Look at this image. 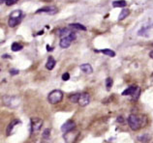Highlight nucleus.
<instances>
[{"mask_svg": "<svg viewBox=\"0 0 153 143\" xmlns=\"http://www.w3.org/2000/svg\"><path fill=\"white\" fill-rule=\"evenodd\" d=\"M128 124L133 130H138L140 127L143 126L142 117H140L138 115H135V114H131L130 116L128 117Z\"/></svg>", "mask_w": 153, "mask_h": 143, "instance_id": "f257e3e1", "label": "nucleus"}, {"mask_svg": "<svg viewBox=\"0 0 153 143\" xmlns=\"http://www.w3.org/2000/svg\"><path fill=\"white\" fill-rule=\"evenodd\" d=\"M63 97L64 95L61 90H53L48 96V101L51 105H55L61 102L63 100Z\"/></svg>", "mask_w": 153, "mask_h": 143, "instance_id": "f03ea898", "label": "nucleus"}, {"mask_svg": "<svg viewBox=\"0 0 153 143\" xmlns=\"http://www.w3.org/2000/svg\"><path fill=\"white\" fill-rule=\"evenodd\" d=\"M2 102L3 104L8 107H11V108H16V107L19 106L21 104V99L19 97H9V96H4L2 98Z\"/></svg>", "mask_w": 153, "mask_h": 143, "instance_id": "7ed1b4c3", "label": "nucleus"}, {"mask_svg": "<svg viewBox=\"0 0 153 143\" xmlns=\"http://www.w3.org/2000/svg\"><path fill=\"white\" fill-rule=\"evenodd\" d=\"M22 21V11H14L13 13L11 14L9 21H8V24L10 27H15L17 26L19 23H21Z\"/></svg>", "mask_w": 153, "mask_h": 143, "instance_id": "20e7f679", "label": "nucleus"}, {"mask_svg": "<svg viewBox=\"0 0 153 143\" xmlns=\"http://www.w3.org/2000/svg\"><path fill=\"white\" fill-rule=\"evenodd\" d=\"M43 124H44V122L41 118H38V117L31 118V133H37L38 132H40L43 127Z\"/></svg>", "mask_w": 153, "mask_h": 143, "instance_id": "39448f33", "label": "nucleus"}, {"mask_svg": "<svg viewBox=\"0 0 153 143\" xmlns=\"http://www.w3.org/2000/svg\"><path fill=\"white\" fill-rule=\"evenodd\" d=\"M79 130H71V132H68V133H64L63 138H64V140H65L66 143H75L76 138L79 137Z\"/></svg>", "mask_w": 153, "mask_h": 143, "instance_id": "423d86ee", "label": "nucleus"}, {"mask_svg": "<svg viewBox=\"0 0 153 143\" xmlns=\"http://www.w3.org/2000/svg\"><path fill=\"white\" fill-rule=\"evenodd\" d=\"M140 89L139 87H136V86H130L128 87L126 90H124L122 92L123 96H134L135 99L137 100L138 97L140 96Z\"/></svg>", "mask_w": 153, "mask_h": 143, "instance_id": "0eeeda50", "label": "nucleus"}, {"mask_svg": "<svg viewBox=\"0 0 153 143\" xmlns=\"http://www.w3.org/2000/svg\"><path fill=\"white\" fill-rule=\"evenodd\" d=\"M75 39H76V33L73 32L70 36H68V37H65V38H62L61 40H60L59 45L62 49H67V47H69L71 46L72 42H73Z\"/></svg>", "mask_w": 153, "mask_h": 143, "instance_id": "6e6552de", "label": "nucleus"}, {"mask_svg": "<svg viewBox=\"0 0 153 143\" xmlns=\"http://www.w3.org/2000/svg\"><path fill=\"white\" fill-rule=\"evenodd\" d=\"M57 12H58V10H57V8H56V7H54V6H47V7H44V8H41V9L37 10L36 13H37V14L47 13L49 15H55Z\"/></svg>", "mask_w": 153, "mask_h": 143, "instance_id": "1a4fd4ad", "label": "nucleus"}, {"mask_svg": "<svg viewBox=\"0 0 153 143\" xmlns=\"http://www.w3.org/2000/svg\"><path fill=\"white\" fill-rule=\"evenodd\" d=\"M75 127H76L75 122H74V121H72V120H69V121L65 122V123H64V124L62 125V127H61V130H62V132H63L64 133H65L71 132V130H75Z\"/></svg>", "mask_w": 153, "mask_h": 143, "instance_id": "9d476101", "label": "nucleus"}, {"mask_svg": "<svg viewBox=\"0 0 153 143\" xmlns=\"http://www.w3.org/2000/svg\"><path fill=\"white\" fill-rule=\"evenodd\" d=\"M89 102H90L89 95H88L87 93H82V94H80L79 100V102H78L80 106H86L88 104H89Z\"/></svg>", "mask_w": 153, "mask_h": 143, "instance_id": "9b49d317", "label": "nucleus"}, {"mask_svg": "<svg viewBox=\"0 0 153 143\" xmlns=\"http://www.w3.org/2000/svg\"><path fill=\"white\" fill-rule=\"evenodd\" d=\"M18 124H21V121L18 120V119H15V120H13L9 125H8L7 130H6V134H7V136H10V134L12 133V132H13L14 127L16 125H18Z\"/></svg>", "mask_w": 153, "mask_h": 143, "instance_id": "f8f14e48", "label": "nucleus"}, {"mask_svg": "<svg viewBox=\"0 0 153 143\" xmlns=\"http://www.w3.org/2000/svg\"><path fill=\"white\" fill-rule=\"evenodd\" d=\"M72 33H73V31L71 30V28H62L58 31V34L60 37H61V39L68 37V36H70Z\"/></svg>", "mask_w": 153, "mask_h": 143, "instance_id": "ddd939ff", "label": "nucleus"}, {"mask_svg": "<svg viewBox=\"0 0 153 143\" xmlns=\"http://www.w3.org/2000/svg\"><path fill=\"white\" fill-rule=\"evenodd\" d=\"M79 68L83 73H85V74H91L92 72H93V69H92L90 64H82L79 66Z\"/></svg>", "mask_w": 153, "mask_h": 143, "instance_id": "4468645a", "label": "nucleus"}, {"mask_svg": "<svg viewBox=\"0 0 153 143\" xmlns=\"http://www.w3.org/2000/svg\"><path fill=\"white\" fill-rule=\"evenodd\" d=\"M55 64H56V61L53 59V57H50V58H49V60H48V62H47V64H46V68H47L48 70L51 71L52 69L54 68Z\"/></svg>", "mask_w": 153, "mask_h": 143, "instance_id": "2eb2a0df", "label": "nucleus"}, {"mask_svg": "<svg viewBox=\"0 0 153 143\" xmlns=\"http://www.w3.org/2000/svg\"><path fill=\"white\" fill-rule=\"evenodd\" d=\"M150 139H151V136L148 133H144V134H142V136H138V140L143 143H147L148 141H150Z\"/></svg>", "mask_w": 153, "mask_h": 143, "instance_id": "dca6fc26", "label": "nucleus"}, {"mask_svg": "<svg viewBox=\"0 0 153 143\" xmlns=\"http://www.w3.org/2000/svg\"><path fill=\"white\" fill-rule=\"evenodd\" d=\"M127 5V3L125 0H117V1L112 2V6L115 8H123Z\"/></svg>", "mask_w": 153, "mask_h": 143, "instance_id": "f3484780", "label": "nucleus"}, {"mask_svg": "<svg viewBox=\"0 0 153 143\" xmlns=\"http://www.w3.org/2000/svg\"><path fill=\"white\" fill-rule=\"evenodd\" d=\"M129 14H130V11H129L128 9H123L121 12H120L119 14V17H118V21H123L124 18H126Z\"/></svg>", "mask_w": 153, "mask_h": 143, "instance_id": "a211bd4d", "label": "nucleus"}, {"mask_svg": "<svg viewBox=\"0 0 153 143\" xmlns=\"http://www.w3.org/2000/svg\"><path fill=\"white\" fill-rule=\"evenodd\" d=\"M70 28H75V29H78V30H83V31H86V27L82 25V24H79V23H71L69 24Z\"/></svg>", "mask_w": 153, "mask_h": 143, "instance_id": "6ab92c4d", "label": "nucleus"}, {"mask_svg": "<svg viewBox=\"0 0 153 143\" xmlns=\"http://www.w3.org/2000/svg\"><path fill=\"white\" fill-rule=\"evenodd\" d=\"M80 94H82V93H76V94L71 95V96L69 97L70 101H71L72 102H74V104H76V102H79V97H80Z\"/></svg>", "mask_w": 153, "mask_h": 143, "instance_id": "aec40b11", "label": "nucleus"}, {"mask_svg": "<svg viewBox=\"0 0 153 143\" xmlns=\"http://www.w3.org/2000/svg\"><path fill=\"white\" fill-rule=\"evenodd\" d=\"M100 51H101L102 53H104V54L108 55V56H111V57H114V56H115V52H114V50L110 49H101Z\"/></svg>", "mask_w": 153, "mask_h": 143, "instance_id": "412c9836", "label": "nucleus"}, {"mask_svg": "<svg viewBox=\"0 0 153 143\" xmlns=\"http://www.w3.org/2000/svg\"><path fill=\"white\" fill-rule=\"evenodd\" d=\"M12 50L13 51H19V50H22V45H21V43H14L13 45H12Z\"/></svg>", "mask_w": 153, "mask_h": 143, "instance_id": "4be33fe9", "label": "nucleus"}, {"mask_svg": "<svg viewBox=\"0 0 153 143\" xmlns=\"http://www.w3.org/2000/svg\"><path fill=\"white\" fill-rule=\"evenodd\" d=\"M50 134H51V130L50 129H46L44 130L43 133V138L44 139H48V138L50 137Z\"/></svg>", "mask_w": 153, "mask_h": 143, "instance_id": "5701e85b", "label": "nucleus"}, {"mask_svg": "<svg viewBox=\"0 0 153 143\" xmlns=\"http://www.w3.org/2000/svg\"><path fill=\"white\" fill-rule=\"evenodd\" d=\"M111 86H112V79L111 77H108L106 79V87L108 89H110L111 88Z\"/></svg>", "mask_w": 153, "mask_h": 143, "instance_id": "b1692460", "label": "nucleus"}, {"mask_svg": "<svg viewBox=\"0 0 153 143\" xmlns=\"http://www.w3.org/2000/svg\"><path fill=\"white\" fill-rule=\"evenodd\" d=\"M19 0H6V5L7 6H12L14 4H17Z\"/></svg>", "mask_w": 153, "mask_h": 143, "instance_id": "393cba45", "label": "nucleus"}, {"mask_svg": "<svg viewBox=\"0 0 153 143\" xmlns=\"http://www.w3.org/2000/svg\"><path fill=\"white\" fill-rule=\"evenodd\" d=\"M62 79L64 81H67V80H69L70 79V74H68V73H65V74H62Z\"/></svg>", "mask_w": 153, "mask_h": 143, "instance_id": "a878e982", "label": "nucleus"}, {"mask_svg": "<svg viewBox=\"0 0 153 143\" xmlns=\"http://www.w3.org/2000/svg\"><path fill=\"white\" fill-rule=\"evenodd\" d=\"M19 73V70H14V69H12V70L10 71V74H13V75H15V74H18Z\"/></svg>", "mask_w": 153, "mask_h": 143, "instance_id": "bb28decb", "label": "nucleus"}, {"mask_svg": "<svg viewBox=\"0 0 153 143\" xmlns=\"http://www.w3.org/2000/svg\"><path fill=\"white\" fill-rule=\"evenodd\" d=\"M47 49H48V51H51L53 49H52V47L50 46H47Z\"/></svg>", "mask_w": 153, "mask_h": 143, "instance_id": "cd10ccee", "label": "nucleus"}, {"mask_svg": "<svg viewBox=\"0 0 153 143\" xmlns=\"http://www.w3.org/2000/svg\"><path fill=\"white\" fill-rule=\"evenodd\" d=\"M149 57L153 59V50H152V51H150V52H149Z\"/></svg>", "mask_w": 153, "mask_h": 143, "instance_id": "c85d7f7f", "label": "nucleus"}, {"mask_svg": "<svg viewBox=\"0 0 153 143\" xmlns=\"http://www.w3.org/2000/svg\"><path fill=\"white\" fill-rule=\"evenodd\" d=\"M4 1H6V0H1V3H3Z\"/></svg>", "mask_w": 153, "mask_h": 143, "instance_id": "c756f323", "label": "nucleus"}]
</instances>
